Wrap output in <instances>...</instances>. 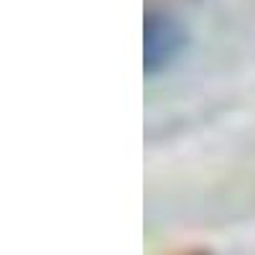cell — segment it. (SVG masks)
<instances>
[{
	"instance_id": "cell-2",
	"label": "cell",
	"mask_w": 255,
	"mask_h": 255,
	"mask_svg": "<svg viewBox=\"0 0 255 255\" xmlns=\"http://www.w3.org/2000/svg\"><path fill=\"white\" fill-rule=\"evenodd\" d=\"M181 255H212L209 250H186V253H181Z\"/></svg>"
},
{
	"instance_id": "cell-1",
	"label": "cell",
	"mask_w": 255,
	"mask_h": 255,
	"mask_svg": "<svg viewBox=\"0 0 255 255\" xmlns=\"http://www.w3.org/2000/svg\"><path fill=\"white\" fill-rule=\"evenodd\" d=\"M186 46V28L166 8H145L143 13V74L156 77L179 59Z\"/></svg>"
}]
</instances>
